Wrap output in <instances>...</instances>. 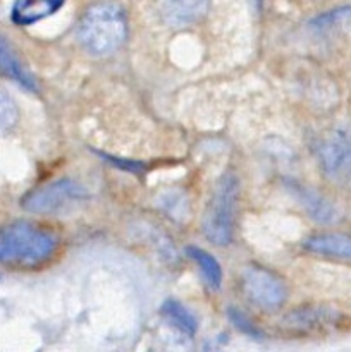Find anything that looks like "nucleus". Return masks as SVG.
Here are the masks:
<instances>
[{
	"instance_id": "obj_10",
	"label": "nucleus",
	"mask_w": 351,
	"mask_h": 352,
	"mask_svg": "<svg viewBox=\"0 0 351 352\" xmlns=\"http://www.w3.org/2000/svg\"><path fill=\"white\" fill-rule=\"evenodd\" d=\"M65 0H16L10 19L17 26H30L57 12Z\"/></svg>"
},
{
	"instance_id": "obj_8",
	"label": "nucleus",
	"mask_w": 351,
	"mask_h": 352,
	"mask_svg": "<svg viewBox=\"0 0 351 352\" xmlns=\"http://www.w3.org/2000/svg\"><path fill=\"white\" fill-rule=\"evenodd\" d=\"M339 322V315L332 309L319 308V306H308V308H299L289 313L282 325L292 332H317L323 330L327 327H332Z\"/></svg>"
},
{
	"instance_id": "obj_11",
	"label": "nucleus",
	"mask_w": 351,
	"mask_h": 352,
	"mask_svg": "<svg viewBox=\"0 0 351 352\" xmlns=\"http://www.w3.org/2000/svg\"><path fill=\"white\" fill-rule=\"evenodd\" d=\"M305 248L320 256L351 261V236L346 234H315L305 241Z\"/></svg>"
},
{
	"instance_id": "obj_12",
	"label": "nucleus",
	"mask_w": 351,
	"mask_h": 352,
	"mask_svg": "<svg viewBox=\"0 0 351 352\" xmlns=\"http://www.w3.org/2000/svg\"><path fill=\"white\" fill-rule=\"evenodd\" d=\"M186 254L198 265L209 287L212 291H219L220 284H222V268H220L219 261L209 251L202 250L198 246H188L186 248Z\"/></svg>"
},
{
	"instance_id": "obj_9",
	"label": "nucleus",
	"mask_w": 351,
	"mask_h": 352,
	"mask_svg": "<svg viewBox=\"0 0 351 352\" xmlns=\"http://www.w3.org/2000/svg\"><path fill=\"white\" fill-rule=\"evenodd\" d=\"M289 189L295 192L299 205H301L303 210L308 213L310 219H313L315 222L322 223V226H330V223H336L337 220H339V210H337L329 199L323 198L320 192L313 191V189L310 188H305V186L295 184V182H292Z\"/></svg>"
},
{
	"instance_id": "obj_13",
	"label": "nucleus",
	"mask_w": 351,
	"mask_h": 352,
	"mask_svg": "<svg viewBox=\"0 0 351 352\" xmlns=\"http://www.w3.org/2000/svg\"><path fill=\"white\" fill-rule=\"evenodd\" d=\"M0 55H2L3 74L9 76L10 79H14L17 85L26 88L28 91H36L38 89L36 82H34V79L28 74L26 69H24L23 64L19 62V58L14 55V52L10 50V47L7 45L6 36H2V48H0Z\"/></svg>"
},
{
	"instance_id": "obj_6",
	"label": "nucleus",
	"mask_w": 351,
	"mask_h": 352,
	"mask_svg": "<svg viewBox=\"0 0 351 352\" xmlns=\"http://www.w3.org/2000/svg\"><path fill=\"white\" fill-rule=\"evenodd\" d=\"M241 289L251 305L270 311L286 301V285L275 274L267 268L250 265L241 270Z\"/></svg>"
},
{
	"instance_id": "obj_7",
	"label": "nucleus",
	"mask_w": 351,
	"mask_h": 352,
	"mask_svg": "<svg viewBox=\"0 0 351 352\" xmlns=\"http://www.w3.org/2000/svg\"><path fill=\"white\" fill-rule=\"evenodd\" d=\"M210 9V0H160V16L169 26L186 28L198 23Z\"/></svg>"
},
{
	"instance_id": "obj_14",
	"label": "nucleus",
	"mask_w": 351,
	"mask_h": 352,
	"mask_svg": "<svg viewBox=\"0 0 351 352\" xmlns=\"http://www.w3.org/2000/svg\"><path fill=\"white\" fill-rule=\"evenodd\" d=\"M160 313L171 325H174L176 329L181 330L182 333H186V336H195L196 329H198V322H196L195 316L191 315V311L186 309L179 301H176V299H167V301L162 305Z\"/></svg>"
},
{
	"instance_id": "obj_16",
	"label": "nucleus",
	"mask_w": 351,
	"mask_h": 352,
	"mask_svg": "<svg viewBox=\"0 0 351 352\" xmlns=\"http://www.w3.org/2000/svg\"><path fill=\"white\" fill-rule=\"evenodd\" d=\"M227 318H229L231 323H233L240 332H243L244 336L251 337V339H260L262 337L260 330L257 329V325H253V322H251L244 313H241L240 309L236 308L227 309Z\"/></svg>"
},
{
	"instance_id": "obj_3",
	"label": "nucleus",
	"mask_w": 351,
	"mask_h": 352,
	"mask_svg": "<svg viewBox=\"0 0 351 352\" xmlns=\"http://www.w3.org/2000/svg\"><path fill=\"white\" fill-rule=\"evenodd\" d=\"M237 199H240V181L233 172H226L217 181L202 217L203 236L215 246H227L233 241Z\"/></svg>"
},
{
	"instance_id": "obj_17",
	"label": "nucleus",
	"mask_w": 351,
	"mask_h": 352,
	"mask_svg": "<svg viewBox=\"0 0 351 352\" xmlns=\"http://www.w3.org/2000/svg\"><path fill=\"white\" fill-rule=\"evenodd\" d=\"M2 105H0V110H2V131L10 129V127L16 124L17 120V107L14 103V100L7 95V91L2 89Z\"/></svg>"
},
{
	"instance_id": "obj_15",
	"label": "nucleus",
	"mask_w": 351,
	"mask_h": 352,
	"mask_svg": "<svg viewBox=\"0 0 351 352\" xmlns=\"http://www.w3.org/2000/svg\"><path fill=\"white\" fill-rule=\"evenodd\" d=\"M312 26L319 31H337L351 26V7L330 10L312 21Z\"/></svg>"
},
{
	"instance_id": "obj_5",
	"label": "nucleus",
	"mask_w": 351,
	"mask_h": 352,
	"mask_svg": "<svg viewBox=\"0 0 351 352\" xmlns=\"http://www.w3.org/2000/svg\"><path fill=\"white\" fill-rule=\"evenodd\" d=\"M315 155L323 174L337 184H351V129H336L320 138Z\"/></svg>"
},
{
	"instance_id": "obj_4",
	"label": "nucleus",
	"mask_w": 351,
	"mask_h": 352,
	"mask_svg": "<svg viewBox=\"0 0 351 352\" xmlns=\"http://www.w3.org/2000/svg\"><path fill=\"white\" fill-rule=\"evenodd\" d=\"M88 199V191L72 179H58L28 192L21 206L31 213H58Z\"/></svg>"
},
{
	"instance_id": "obj_18",
	"label": "nucleus",
	"mask_w": 351,
	"mask_h": 352,
	"mask_svg": "<svg viewBox=\"0 0 351 352\" xmlns=\"http://www.w3.org/2000/svg\"><path fill=\"white\" fill-rule=\"evenodd\" d=\"M98 155L100 157L107 158V162H112L114 165H117V167H120V168H127V170H131V172L143 170V165L138 164V162H126V160H123V158H114V157H110V155H105V153H98Z\"/></svg>"
},
{
	"instance_id": "obj_2",
	"label": "nucleus",
	"mask_w": 351,
	"mask_h": 352,
	"mask_svg": "<svg viewBox=\"0 0 351 352\" xmlns=\"http://www.w3.org/2000/svg\"><path fill=\"white\" fill-rule=\"evenodd\" d=\"M57 237L31 222L9 223L0 236V260L7 267L34 268L54 256Z\"/></svg>"
},
{
	"instance_id": "obj_1",
	"label": "nucleus",
	"mask_w": 351,
	"mask_h": 352,
	"mask_svg": "<svg viewBox=\"0 0 351 352\" xmlns=\"http://www.w3.org/2000/svg\"><path fill=\"white\" fill-rule=\"evenodd\" d=\"M127 19L123 7L114 2H98L85 10L78 24V40L88 54L105 57L124 45Z\"/></svg>"
}]
</instances>
